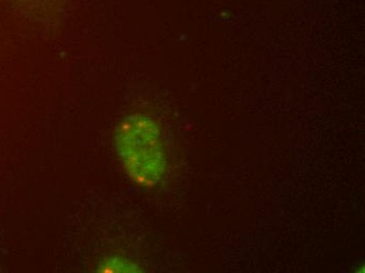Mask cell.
I'll return each instance as SVG.
<instances>
[{
    "label": "cell",
    "instance_id": "cell-2",
    "mask_svg": "<svg viewBox=\"0 0 365 273\" xmlns=\"http://www.w3.org/2000/svg\"><path fill=\"white\" fill-rule=\"evenodd\" d=\"M102 272H137V266L135 264L131 263L128 259H119V257H115V259H108V262L103 264L101 267Z\"/></svg>",
    "mask_w": 365,
    "mask_h": 273
},
{
    "label": "cell",
    "instance_id": "cell-1",
    "mask_svg": "<svg viewBox=\"0 0 365 273\" xmlns=\"http://www.w3.org/2000/svg\"><path fill=\"white\" fill-rule=\"evenodd\" d=\"M115 146L122 168L129 179L153 188L163 179L167 161L161 130L145 115H131L118 125Z\"/></svg>",
    "mask_w": 365,
    "mask_h": 273
}]
</instances>
